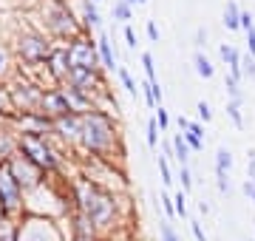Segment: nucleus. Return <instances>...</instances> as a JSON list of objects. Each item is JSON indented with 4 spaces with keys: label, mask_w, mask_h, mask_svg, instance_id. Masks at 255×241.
I'll return each mask as SVG.
<instances>
[{
    "label": "nucleus",
    "mask_w": 255,
    "mask_h": 241,
    "mask_svg": "<svg viewBox=\"0 0 255 241\" xmlns=\"http://www.w3.org/2000/svg\"><path fill=\"white\" fill-rule=\"evenodd\" d=\"M142 3H147V0H133V6H142Z\"/></svg>",
    "instance_id": "nucleus-52"
},
{
    "label": "nucleus",
    "mask_w": 255,
    "mask_h": 241,
    "mask_svg": "<svg viewBox=\"0 0 255 241\" xmlns=\"http://www.w3.org/2000/svg\"><path fill=\"white\" fill-rule=\"evenodd\" d=\"M179 182H182V190L190 196V190L196 187V176H193L190 165H179Z\"/></svg>",
    "instance_id": "nucleus-31"
},
{
    "label": "nucleus",
    "mask_w": 255,
    "mask_h": 241,
    "mask_svg": "<svg viewBox=\"0 0 255 241\" xmlns=\"http://www.w3.org/2000/svg\"><path fill=\"white\" fill-rule=\"evenodd\" d=\"M14 108H11V97H9V83L0 85V120H9Z\"/></svg>",
    "instance_id": "nucleus-29"
},
{
    "label": "nucleus",
    "mask_w": 255,
    "mask_h": 241,
    "mask_svg": "<svg viewBox=\"0 0 255 241\" xmlns=\"http://www.w3.org/2000/svg\"><path fill=\"white\" fill-rule=\"evenodd\" d=\"M247 34V48H250V54L255 57V28H250V31H244Z\"/></svg>",
    "instance_id": "nucleus-49"
},
{
    "label": "nucleus",
    "mask_w": 255,
    "mask_h": 241,
    "mask_svg": "<svg viewBox=\"0 0 255 241\" xmlns=\"http://www.w3.org/2000/svg\"><path fill=\"white\" fill-rule=\"evenodd\" d=\"M247 179H253L255 182V148L247 153Z\"/></svg>",
    "instance_id": "nucleus-46"
},
{
    "label": "nucleus",
    "mask_w": 255,
    "mask_h": 241,
    "mask_svg": "<svg viewBox=\"0 0 255 241\" xmlns=\"http://www.w3.org/2000/svg\"><path fill=\"white\" fill-rule=\"evenodd\" d=\"M65 46H68V57H71V68H91V71L102 68L100 51H97V34L82 31L74 40H68Z\"/></svg>",
    "instance_id": "nucleus-9"
},
{
    "label": "nucleus",
    "mask_w": 255,
    "mask_h": 241,
    "mask_svg": "<svg viewBox=\"0 0 255 241\" xmlns=\"http://www.w3.org/2000/svg\"><path fill=\"white\" fill-rule=\"evenodd\" d=\"M156 202H159V207H162L164 219H167V222H173V219H176V210H173V196H170V193H159V196H156Z\"/></svg>",
    "instance_id": "nucleus-33"
},
{
    "label": "nucleus",
    "mask_w": 255,
    "mask_h": 241,
    "mask_svg": "<svg viewBox=\"0 0 255 241\" xmlns=\"http://www.w3.org/2000/svg\"><path fill=\"white\" fill-rule=\"evenodd\" d=\"M173 196V210H176V219H184V222H190V210H187V193H184L182 187L176 190Z\"/></svg>",
    "instance_id": "nucleus-27"
},
{
    "label": "nucleus",
    "mask_w": 255,
    "mask_h": 241,
    "mask_svg": "<svg viewBox=\"0 0 255 241\" xmlns=\"http://www.w3.org/2000/svg\"><path fill=\"white\" fill-rule=\"evenodd\" d=\"M193 43H196V51H201V48L207 46V28H204V26L196 28V34H193Z\"/></svg>",
    "instance_id": "nucleus-40"
},
{
    "label": "nucleus",
    "mask_w": 255,
    "mask_h": 241,
    "mask_svg": "<svg viewBox=\"0 0 255 241\" xmlns=\"http://www.w3.org/2000/svg\"><path fill=\"white\" fill-rule=\"evenodd\" d=\"M176 125H179V133H184V130H187V125H190V120H187L184 114H179V117H176Z\"/></svg>",
    "instance_id": "nucleus-50"
},
{
    "label": "nucleus",
    "mask_w": 255,
    "mask_h": 241,
    "mask_svg": "<svg viewBox=\"0 0 255 241\" xmlns=\"http://www.w3.org/2000/svg\"><path fill=\"white\" fill-rule=\"evenodd\" d=\"M193 68H196V74L201 80H213L216 77V65L210 63V57L204 51H193Z\"/></svg>",
    "instance_id": "nucleus-22"
},
{
    "label": "nucleus",
    "mask_w": 255,
    "mask_h": 241,
    "mask_svg": "<svg viewBox=\"0 0 255 241\" xmlns=\"http://www.w3.org/2000/svg\"><path fill=\"white\" fill-rule=\"evenodd\" d=\"M31 17H34L31 26H37L54 43H68L77 34H82L77 11L71 9V3H63V0H37L31 6Z\"/></svg>",
    "instance_id": "nucleus-3"
},
{
    "label": "nucleus",
    "mask_w": 255,
    "mask_h": 241,
    "mask_svg": "<svg viewBox=\"0 0 255 241\" xmlns=\"http://www.w3.org/2000/svg\"><path fill=\"white\" fill-rule=\"evenodd\" d=\"M213 170H216V176H219V173L230 176V170H233V153H230V148H219V150H216Z\"/></svg>",
    "instance_id": "nucleus-24"
},
{
    "label": "nucleus",
    "mask_w": 255,
    "mask_h": 241,
    "mask_svg": "<svg viewBox=\"0 0 255 241\" xmlns=\"http://www.w3.org/2000/svg\"><path fill=\"white\" fill-rule=\"evenodd\" d=\"M227 31H241V6H238L236 0H227V6H224V20H221Z\"/></svg>",
    "instance_id": "nucleus-23"
},
{
    "label": "nucleus",
    "mask_w": 255,
    "mask_h": 241,
    "mask_svg": "<svg viewBox=\"0 0 255 241\" xmlns=\"http://www.w3.org/2000/svg\"><path fill=\"white\" fill-rule=\"evenodd\" d=\"M0 213L6 222H17L26 216V193L11 176L9 165H0Z\"/></svg>",
    "instance_id": "nucleus-8"
},
{
    "label": "nucleus",
    "mask_w": 255,
    "mask_h": 241,
    "mask_svg": "<svg viewBox=\"0 0 255 241\" xmlns=\"http://www.w3.org/2000/svg\"><path fill=\"white\" fill-rule=\"evenodd\" d=\"M250 28H255V20L247 9H241V31H250Z\"/></svg>",
    "instance_id": "nucleus-45"
},
{
    "label": "nucleus",
    "mask_w": 255,
    "mask_h": 241,
    "mask_svg": "<svg viewBox=\"0 0 255 241\" xmlns=\"http://www.w3.org/2000/svg\"><path fill=\"white\" fill-rule=\"evenodd\" d=\"M241 77L244 80H255V57L253 54H241Z\"/></svg>",
    "instance_id": "nucleus-37"
},
{
    "label": "nucleus",
    "mask_w": 255,
    "mask_h": 241,
    "mask_svg": "<svg viewBox=\"0 0 255 241\" xmlns=\"http://www.w3.org/2000/svg\"><path fill=\"white\" fill-rule=\"evenodd\" d=\"M63 3H71V0H63Z\"/></svg>",
    "instance_id": "nucleus-55"
},
{
    "label": "nucleus",
    "mask_w": 255,
    "mask_h": 241,
    "mask_svg": "<svg viewBox=\"0 0 255 241\" xmlns=\"http://www.w3.org/2000/svg\"><path fill=\"white\" fill-rule=\"evenodd\" d=\"M14 241H68V233L57 219L26 213L14 222Z\"/></svg>",
    "instance_id": "nucleus-6"
},
{
    "label": "nucleus",
    "mask_w": 255,
    "mask_h": 241,
    "mask_svg": "<svg viewBox=\"0 0 255 241\" xmlns=\"http://www.w3.org/2000/svg\"><path fill=\"white\" fill-rule=\"evenodd\" d=\"M224 88H227V102H238V105H244V88H241V80L224 74Z\"/></svg>",
    "instance_id": "nucleus-25"
},
{
    "label": "nucleus",
    "mask_w": 255,
    "mask_h": 241,
    "mask_svg": "<svg viewBox=\"0 0 255 241\" xmlns=\"http://www.w3.org/2000/svg\"><path fill=\"white\" fill-rule=\"evenodd\" d=\"M63 88V97H65V102H68V111L71 114H88V111H94L97 108V97H91V94H85V91H80V88H74V85H60Z\"/></svg>",
    "instance_id": "nucleus-15"
},
{
    "label": "nucleus",
    "mask_w": 255,
    "mask_h": 241,
    "mask_svg": "<svg viewBox=\"0 0 255 241\" xmlns=\"http://www.w3.org/2000/svg\"><path fill=\"white\" fill-rule=\"evenodd\" d=\"M77 17L82 23V31H88V34L102 31V14L94 0H77Z\"/></svg>",
    "instance_id": "nucleus-17"
},
{
    "label": "nucleus",
    "mask_w": 255,
    "mask_h": 241,
    "mask_svg": "<svg viewBox=\"0 0 255 241\" xmlns=\"http://www.w3.org/2000/svg\"><path fill=\"white\" fill-rule=\"evenodd\" d=\"M130 14H133V6H130L128 0H114V6H111V17H114V23H128Z\"/></svg>",
    "instance_id": "nucleus-26"
},
{
    "label": "nucleus",
    "mask_w": 255,
    "mask_h": 241,
    "mask_svg": "<svg viewBox=\"0 0 255 241\" xmlns=\"http://www.w3.org/2000/svg\"><path fill=\"white\" fill-rule=\"evenodd\" d=\"M68 196H71V207L94 224L100 239L117 230V224H122V199L108 185H100L80 173L68 182Z\"/></svg>",
    "instance_id": "nucleus-1"
},
{
    "label": "nucleus",
    "mask_w": 255,
    "mask_h": 241,
    "mask_svg": "<svg viewBox=\"0 0 255 241\" xmlns=\"http://www.w3.org/2000/svg\"><path fill=\"white\" fill-rule=\"evenodd\" d=\"M145 31H147V40H150V43H159V26H156L153 20H147Z\"/></svg>",
    "instance_id": "nucleus-48"
},
{
    "label": "nucleus",
    "mask_w": 255,
    "mask_h": 241,
    "mask_svg": "<svg viewBox=\"0 0 255 241\" xmlns=\"http://www.w3.org/2000/svg\"><path fill=\"white\" fill-rule=\"evenodd\" d=\"M46 74L48 85H65L71 77V57H68V46L65 43H54L51 54L46 57V63L40 68Z\"/></svg>",
    "instance_id": "nucleus-11"
},
{
    "label": "nucleus",
    "mask_w": 255,
    "mask_h": 241,
    "mask_svg": "<svg viewBox=\"0 0 255 241\" xmlns=\"http://www.w3.org/2000/svg\"><path fill=\"white\" fill-rule=\"evenodd\" d=\"M122 37H125V46L128 48H136V31H133V26H125Z\"/></svg>",
    "instance_id": "nucleus-43"
},
{
    "label": "nucleus",
    "mask_w": 255,
    "mask_h": 241,
    "mask_svg": "<svg viewBox=\"0 0 255 241\" xmlns=\"http://www.w3.org/2000/svg\"><path fill=\"white\" fill-rule=\"evenodd\" d=\"M227 117L238 130H244V114H241V105L238 102H227Z\"/></svg>",
    "instance_id": "nucleus-36"
},
{
    "label": "nucleus",
    "mask_w": 255,
    "mask_h": 241,
    "mask_svg": "<svg viewBox=\"0 0 255 241\" xmlns=\"http://www.w3.org/2000/svg\"><path fill=\"white\" fill-rule=\"evenodd\" d=\"M241 190H244V196L250 199V202L255 204V182L253 179H244V185H241Z\"/></svg>",
    "instance_id": "nucleus-47"
},
{
    "label": "nucleus",
    "mask_w": 255,
    "mask_h": 241,
    "mask_svg": "<svg viewBox=\"0 0 255 241\" xmlns=\"http://www.w3.org/2000/svg\"><path fill=\"white\" fill-rule=\"evenodd\" d=\"M156 122H159V130H162V133L170 130V114H167L164 105H156Z\"/></svg>",
    "instance_id": "nucleus-39"
},
{
    "label": "nucleus",
    "mask_w": 255,
    "mask_h": 241,
    "mask_svg": "<svg viewBox=\"0 0 255 241\" xmlns=\"http://www.w3.org/2000/svg\"><path fill=\"white\" fill-rule=\"evenodd\" d=\"M3 222H6V219H3V213H0V224H3Z\"/></svg>",
    "instance_id": "nucleus-53"
},
{
    "label": "nucleus",
    "mask_w": 255,
    "mask_h": 241,
    "mask_svg": "<svg viewBox=\"0 0 255 241\" xmlns=\"http://www.w3.org/2000/svg\"><path fill=\"white\" fill-rule=\"evenodd\" d=\"M142 68H145V77H147V83H159V77H156V63H153V54L150 51H142Z\"/></svg>",
    "instance_id": "nucleus-32"
},
{
    "label": "nucleus",
    "mask_w": 255,
    "mask_h": 241,
    "mask_svg": "<svg viewBox=\"0 0 255 241\" xmlns=\"http://www.w3.org/2000/svg\"><path fill=\"white\" fill-rule=\"evenodd\" d=\"M187 224H190V233H193V239H196V241H207V233L201 230V224L196 222V219H190Z\"/></svg>",
    "instance_id": "nucleus-42"
},
{
    "label": "nucleus",
    "mask_w": 255,
    "mask_h": 241,
    "mask_svg": "<svg viewBox=\"0 0 255 241\" xmlns=\"http://www.w3.org/2000/svg\"><path fill=\"white\" fill-rule=\"evenodd\" d=\"M20 153L31 159L46 176H60L65 170V150L54 142V136H37V133H20Z\"/></svg>",
    "instance_id": "nucleus-5"
},
{
    "label": "nucleus",
    "mask_w": 255,
    "mask_h": 241,
    "mask_svg": "<svg viewBox=\"0 0 255 241\" xmlns=\"http://www.w3.org/2000/svg\"><path fill=\"white\" fill-rule=\"evenodd\" d=\"M219 57H221V63L227 65V74H230V77L244 80V77H241V51H238L236 46L221 43V46H219Z\"/></svg>",
    "instance_id": "nucleus-19"
},
{
    "label": "nucleus",
    "mask_w": 255,
    "mask_h": 241,
    "mask_svg": "<svg viewBox=\"0 0 255 241\" xmlns=\"http://www.w3.org/2000/svg\"><path fill=\"white\" fill-rule=\"evenodd\" d=\"M17 71L20 68H17V60H14V51H11V43L0 40V85L11 83Z\"/></svg>",
    "instance_id": "nucleus-18"
},
{
    "label": "nucleus",
    "mask_w": 255,
    "mask_h": 241,
    "mask_svg": "<svg viewBox=\"0 0 255 241\" xmlns=\"http://www.w3.org/2000/svg\"><path fill=\"white\" fill-rule=\"evenodd\" d=\"M77 150H82L88 159H100V162H114L122 156V130H119L117 117L100 111V108L82 114Z\"/></svg>",
    "instance_id": "nucleus-2"
},
{
    "label": "nucleus",
    "mask_w": 255,
    "mask_h": 241,
    "mask_svg": "<svg viewBox=\"0 0 255 241\" xmlns=\"http://www.w3.org/2000/svg\"><path fill=\"white\" fill-rule=\"evenodd\" d=\"M9 170H11V176L17 179V185L23 187V193H31V190H37L40 185H46L48 182L46 173H43L31 159L23 156L20 150H17V156L9 159Z\"/></svg>",
    "instance_id": "nucleus-10"
},
{
    "label": "nucleus",
    "mask_w": 255,
    "mask_h": 241,
    "mask_svg": "<svg viewBox=\"0 0 255 241\" xmlns=\"http://www.w3.org/2000/svg\"><path fill=\"white\" fill-rule=\"evenodd\" d=\"M184 139H187V145H190L193 153L204 150V125L196 122V120H190V125H187V130H184Z\"/></svg>",
    "instance_id": "nucleus-20"
},
{
    "label": "nucleus",
    "mask_w": 255,
    "mask_h": 241,
    "mask_svg": "<svg viewBox=\"0 0 255 241\" xmlns=\"http://www.w3.org/2000/svg\"><path fill=\"white\" fill-rule=\"evenodd\" d=\"M11 128L20 133H37V136H51L54 133V120L46 117L43 111H28V114H11L9 117Z\"/></svg>",
    "instance_id": "nucleus-12"
},
{
    "label": "nucleus",
    "mask_w": 255,
    "mask_h": 241,
    "mask_svg": "<svg viewBox=\"0 0 255 241\" xmlns=\"http://www.w3.org/2000/svg\"><path fill=\"white\" fill-rule=\"evenodd\" d=\"M97 51H100V63H102V71L105 74H114L119 68V54H117V46L111 43V34L102 28L97 31Z\"/></svg>",
    "instance_id": "nucleus-16"
},
{
    "label": "nucleus",
    "mask_w": 255,
    "mask_h": 241,
    "mask_svg": "<svg viewBox=\"0 0 255 241\" xmlns=\"http://www.w3.org/2000/svg\"><path fill=\"white\" fill-rule=\"evenodd\" d=\"M159 241H182L179 233H176V227H173V222H167V219L159 222Z\"/></svg>",
    "instance_id": "nucleus-34"
},
{
    "label": "nucleus",
    "mask_w": 255,
    "mask_h": 241,
    "mask_svg": "<svg viewBox=\"0 0 255 241\" xmlns=\"http://www.w3.org/2000/svg\"><path fill=\"white\" fill-rule=\"evenodd\" d=\"M216 187H219V193H221V196H227V193H230V176L219 173V176H216Z\"/></svg>",
    "instance_id": "nucleus-44"
},
{
    "label": "nucleus",
    "mask_w": 255,
    "mask_h": 241,
    "mask_svg": "<svg viewBox=\"0 0 255 241\" xmlns=\"http://www.w3.org/2000/svg\"><path fill=\"white\" fill-rule=\"evenodd\" d=\"M94 3H97V6H100V3H102V0H94Z\"/></svg>",
    "instance_id": "nucleus-54"
},
{
    "label": "nucleus",
    "mask_w": 255,
    "mask_h": 241,
    "mask_svg": "<svg viewBox=\"0 0 255 241\" xmlns=\"http://www.w3.org/2000/svg\"><path fill=\"white\" fill-rule=\"evenodd\" d=\"M0 241H14V222L0 224Z\"/></svg>",
    "instance_id": "nucleus-41"
},
{
    "label": "nucleus",
    "mask_w": 255,
    "mask_h": 241,
    "mask_svg": "<svg viewBox=\"0 0 255 241\" xmlns=\"http://www.w3.org/2000/svg\"><path fill=\"white\" fill-rule=\"evenodd\" d=\"M145 139H147V148H156V145H159V122H156V117H150V120H147Z\"/></svg>",
    "instance_id": "nucleus-35"
},
{
    "label": "nucleus",
    "mask_w": 255,
    "mask_h": 241,
    "mask_svg": "<svg viewBox=\"0 0 255 241\" xmlns=\"http://www.w3.org/2000/svg\"><path fill=\"white\" fill-rule=\"evenodd\" d=\"M51 48H54V40H48L43 31L37 26H23L14 34L11 40V51H14V60H17V68L20 71H26V74H34L43 68L46 63V57L51 54Z\"/></svg>",
    "instance_id": "nucleus-4"
},
{
    "label": "nucleus",
    "mask_w": 255,
    "mask_h": 241,
    "mask_svg": "<svg viewBox=\"0 0 255 241\" xmlns=\"http://www.w3.org/2000/svg\"><path fill=\"white\" fill-rule=\"evenodd\" d=\"M199 213L201 216H210V204L207 202H199Z\"/></svg>",
    "instance_id": "nucleus-51"
},
{
    "label": "nucleus",
    "mask_w": 255,
    "mask_h": 241,
    "mask_svg": "<svg viewBox=\"0 0 255 241\" xmlns=\"http://www.w3.org/2000/svg\"><path fill=\"white\" fill-rule=\"evenodd\" d=\"M117 77H119V83H122V88H125L130 97H136V94H139V85H136V80H133V74H130V71H128L122 63H119V68H117Z\"/></svg>",
    "instance_id": "nucleus-28"
},
{
    "label": "nucleus",
    "mask_w": 255,
    "mask_h": 241,
    "mask_svg": "<svg viewBox=\"0 0 255 241\" xmlns=\"http://www.w3.org/2000/svg\"><path fill=\"white\" fill-rule=\"evenodd\" d=\"M196 114H199L201 125H207V122L213 120V108H210V102L207 100H199V102H196Z\"/></svg>",
    "instance_id": "nucleus-38"
},
{
    "label": "nucleus",
    "mask_w": 255,
    "mask_h": 241,
    "mask_svg": "<svg viewBox=\"0 0 255 241\" xmlns=\"http://www.w3.org/2000/svg\"><path fill=\"white\" fill-rule=\"evenodd\" d=\"M247 241H255V239H247Z\"/></svg>",
    "instance_id": "nucleus-56"
},
{
    "label": "nucleus",
    "mask_w": 255,
    "mask_h": 241,
    "mask_svg": "<svg viewBox=\"0 0 255 241\" xmlns=\"http://www.w3.org/2000/svg\"><path fill=\"white\" fill-rule=\"evenodd\" d=\"M170 145H173V159L176 162H179V165H190L193 150H190V145H187V139H184V133H173Z\"/></svg>",
    "instance_id": "nucleus-21"
},
{
    "label": "nucleus",
    "mask_w": 255,
    "mask_h": 241,
    "mask_svg": "<svg viewBox=\"0 0 255 241\" xmlns=\"http://www.w3.org/2000/svg\"><path fill=\"white\" fill-rule=\"evenodd\" d=\"M40 111L46 114V117H51V120H57V117H65V114H71V111H68V102H65L63 88H60V85H46V88H43Z\"/></svg>",
    "instance_id": "nucleus-14"
},
{
    "label": "nucleus",
    "mask_w": 255,
    "mask_h": 241,
    "mask_svg": "<svg viewBox=\"0 0 255 241\" xmlns=\"http://www.w3.org/2000/svg\"><path fill=\"white\" fill-rule=\"evenodd\" d=\"M43 88L46 85L34 80L26 71H17L14 80L9 83V97H11V108L14 114H28V111H40V100H43Z\"/></svg>",
    "instance_id": "nucleus-7"
},
{
    "label": "nucleus",
    "mask_w": 255,
    "mask_h": 241,
    "mask_svg": "<svg viewBox=\"0 0 255 241\" xmlns=\"http://www.w3.org/2000/svg\"><path fill=\"white\" fill-rule=\"evenodd\" d=\"M159 176H162V185L164 187H173V182H176V176H173V170H170V159L164 156H159Z\"/></svg>",
    "instance_id": "nucleus-30"
},
{
    "label": "nucleus",
    "mask_w": 255,
    "mask_h": 241,
    "mask_svg": "<svg viewBox=\"0 0 255 241\" xmlns=\"http://www.w3.org/2000/svg\"><path fill=\"white\" fill-rule=\"evenodd\" d=\"M80 128H82L80 114H65V117H57L54 120V133L51 136H54V142L63 150H71L80 142Z\"/></svg>",
    "instance_id": "nucleus-13"
}]
</instances>
